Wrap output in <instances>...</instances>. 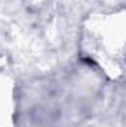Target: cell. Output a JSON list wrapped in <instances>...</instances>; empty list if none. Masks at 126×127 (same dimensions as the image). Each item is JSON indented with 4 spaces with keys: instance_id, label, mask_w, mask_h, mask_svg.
<instances>
[]
</instances>
